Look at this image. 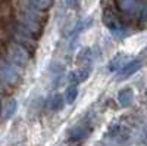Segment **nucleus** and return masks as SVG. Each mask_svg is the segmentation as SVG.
I'll use <instances>...</instances> for the list:
<instances>
[{"mask_svg": "<svg viewBox=\"0 0 147 146\" xmlns=\"http://www.w3.org/2000/svg\"><path fill=\"white\" fill-rule=\"evenodd\" d=\"M140 65H141V64H140V60H137L136 64H131V65H128L127 68H124V71H122L124 74H122L121 77H128V75H131L134 71H137V69L140 68Z\"/></svg>", "mask_w": 147, "mask_h": 146, "instance_id": "1", "label": "nucleus"}, {"mask_svg": "<svg viewBox=\"0 0 147 146\" xmlns=\"http://www.w3.org/2000/svg\"><path fill=\"white\" fill-rule=\"evenodd\" d=\"M10 12V2L9 0H0V15H7Z\"/></svg>", "mask_w": 147, "mask_h": 146, "instance_id": "2", "label": "nucleus"}, {"mask_svg": "<svg viewBox=\"0 0 147 146\" xmlns=\"http://www.w3.org/2000/svg\"><path fill=\"white\" fill-rule=\"evenodd\" d=\"M31 2H32L34 6L40 7V9H47L52 5V0H31Z\"/></svg>", "mask_w": 147, "mask_h": 146, "instance_id": "3", "label": "nucleus"}]
</instances>
